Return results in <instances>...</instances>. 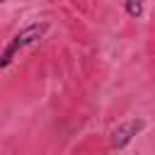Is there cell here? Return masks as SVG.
I'll return each mask as SVG.
<instances>
[{"label": "cell", "instance_id": "1", "mask_svg": "<svg viewBox=\"0 0 155 155\" xmlns=\"http://www.w3.org/2000/svg\"><path fill=\"white\" fill-rule=\"evenodd\" d=\"M46 31H48V22H34V24L24 27L19 34H15L12 41L5 46V51L0 53V68H7V65H10L24 48H29L31 44H36Z\"/></svg>", "mask_w": 155, "mask_h": 155}, {"label": "cell", "instance_id": "3", "mask_svg": "<svg viewBox=\"0 0 155 155\" xmlns=\"http://www.w3.org/2000/svg\"><path fill=\"white\" fill-rule=\"evenodd\" d=\"M124 10H126L131 17H138V15L143 12V2H138V0H136V2H133V0H128V2L124 5Z\"/></svg>", "mask_w": 155, "mask_h": 155}, {"label": "cell", "instance_id": "2", "mask_svg": "<svg viewBox=\"0 0 155 155\" xmlns=\"http://www.w3.org/2000/svg\"><path fill=\"white\" fill-rule=\"evenodd\" d=\"M143 128H145V121H143V119H131V121L119 124V126L114 128V133H111V148H114V150H124Z\"/></svg>", "mask_w": 155, "mask_h": 155}]
</instances>
